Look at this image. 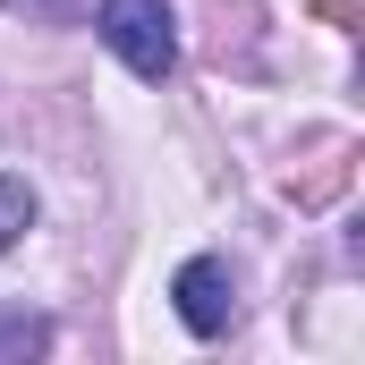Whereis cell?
<instances>
[{"instance_id": "1", "label": "cell", "mask_w": 365, "mask_h": 365, "mask_svg": "<svg viewBox=\"0 0 365 365\" xmlns=\"http://www.w3.org/2000/svg\"><path fill=\"white\" fill-rule=\"evenodd\" d=\"M102 43L119 51V68L128 77H145V86H162L170 77V60H179V34H170V0H102Z\"/></svg>"}, {"instance_id": "2", "label": "cell", "mask_w": 365, "mask_h": 365, "mask_svg": "<svg viewBox=\"0 0 365 365\" xmlns=\"http://www.w3.org/2000/svg\"><path fill=\"white\" fill-rule=\"evenodd\" d=\"M170 297H179V323L195 331V340H212V331L230 323V272H221L212 255H195V264H179V280H170Z\"/></svg>"}, {"instance_id": "3", "label": "cell", "mask_w": 365, "mask_h": 365, "mask_svg": "<svg viewBox=\"0 0 365 365\" xmlns=\"http://www.w3.org/2000/svg\"><path fill=\"white\" fill-rule=\"evenodd\" d=\"M43 349H51V323H43V314H17V306H0V365L43 357Z\"/></svg>"}, {"instance_id": "4", "label": "cell", "mask_w": 365, "mask_h": 365, "mask_svg": "<svg viewBox=\"0 0 365 365\" xmlns=\"http://www.w3.org/2000/svg\"><path fill=\"white\" fill-rule=\"evenodd\" d=\"M26 221H34V187H26V179H0V255L17 247Z\"/></svg>"}]
</instances>
